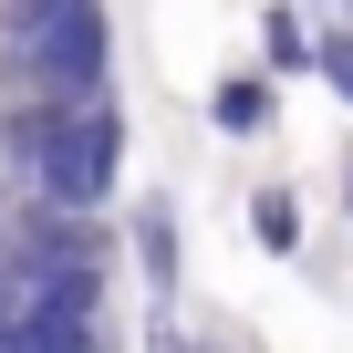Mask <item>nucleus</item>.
I'll use <instances>...</instances> for the list:
<instances>
[{
  "label": "nucleus",
  "instance_id": "f257e3e1",
  "mask_svg": "<svg viewBox=\"0 0 353 353\" xmlns=\"http://www.w3.org/2000/svg\"><path fill=\"white\" fill-rule=\"evenodd\" d=\"M0 145H11V166L32 176L42 208H104L125 176V104L114 94H42V104H11Z\"/></svg>",
  "mask_w": 353,
  "mask_h": 353
},
{
  "label": "nucleus",
  "instance_id": "f03ea898",
  "mask_svg": "<svg viewBox=\"0 0 353 353\" xmlns=\"http://www.w3.org/2000/svg\"><path fill=\"white\" fill-rule=\"evenodd\" d=\"M11 73L32 94H104L114 83V11L104 0H52V11H11Z\"/></svg>",
  "mask_w": 353,
  "mask_h": 353
},
{
  "label": "nucleus",
  "instance_id": "7ed1b4c3",
  "mask_svg": "<svg viewBox=\"0 0 353 353\" xmlns=\"http://www.w3.org/2000/svg\"><path fill=\"white\" fill-rule=\"evenodd\" d=\"M125 239H135V270H145V291H156V301H176L188 260H176V198H166V188H145V198L125 208Z\"/></svg>",
  "mask_w": 353,
  "mask_h": 353
},
{
  "label": "nucleus",
  "instance_id": "20e7f679",
  "mask_svg": "<svg viewBox=\"0 0 353 353\" xmlns=\"http://www.w3.org/2000/svg\"><path fill=\"white\" fill-rule=\"evenodd\" d=\"M0 353H104V322H73V312H32V301H11Z\"/></svg>",
  "mask_w": 353,
  "mask_h": 353
},
{
  "label": "nucleus",
  "instance_id": "39448f33",
  "mask_svg": "<svg viewBox=\"0 0 353 353\" xmlns=\"http://www.w3.org/2000/svg\"><path fill=\"white\" fill-rule=\"evenodd\" d=\"M270 114H281V83H270V73H229V83L208 94V125H219V135H270Z\"/></svg>",
  "mask_w": 353,
  "mask_h": 353
},
{
  "label": "nucleus",
  "instance_id": "423d86ee",
  "mask_svg": "<svg viewBox=\"0 0 353 353\" xmlns=\"http://www.w3.org/2000/svg\"><path fill=\"white\" fill-rule=\"evenodd\" d=\"M312 0H270V11H260V63H270V83L281 73H312Z\"/></svg>",
  "mask_w": 353,
  "mask_h": 353
},
{
  "label": "nucleus",
  "instance_id": "0eeeda50",
  "mask_svg": "<svg viewBox=\"0 0 353 353\" xmlns=\"http://www.w3.org/2000/svg\"><path fill=\"white\" fill-rule=\"evenodd\" d=\"M250 239L270 260H301V198L291 188H250Z\"/></svg>",
  "mask_w": 353,
  "mask_h": 353
},
{
  "label": "nucleus",
  "instance_id": "6e6552de",
  "mask_svg": "<svg viewBox=\"0 0 353 353\" xmlns=\"http://www.w3.org/2000/svg\"><path fill=\"white\" fill-rule=\"evenodd\" d=\"M312 73H322L332 104H353V21H322L312 32Z\"/></svg>",
  "mask_w": 353,
  "mask_h": 353
},
{
  "label": "nucleus",
  "instance_id": "1a4fd4ad",
  "mask_svg": "<svg viewBox=\"0 0 353 353\" xmlns=\"http://www.w3.org/2000/svg\"><path fill=\"white\" fill-rule=\"evenodd\" d=\"M11 301H21V270H11V250H0V322H11Z\"/></svg>",
  "mask_w": 353,
  "mask_h": 353
},
{
  "label": "nucleus",
  "instance_id": "9d476101",
  "mask_svg": "<svg viewBox=\"0 0 353 353\" xmlns=\"http://www.w3.org/2000/svg\"><path fill=\"white\" fill-rule=\"evenodd\" d=\"M332 198H343V219H353V145H343V166H332Z\"/></svg>",
  "mask_w": 353,
  "mask_h": 353
},
{
  "label": "nucleus",
  "instance_id": "9b49d317",
  "mask_svg": "<svg viewBox=\"0 0 353 353\" xmlns=\"http://www.w3.org/2000/svg\"><path fill=\"white\" fill-rule=\"evenodd\" d=\"M176 353H229V343H198V332H176Z\"/></svg>",
  "mask_w": 353,
  "mask_h": 353
}]
</instances>
